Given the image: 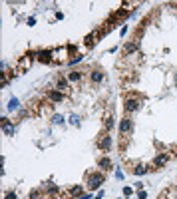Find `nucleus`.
Segmentation results:
<instances>
[{
    "instance_id": "1",
    "label": "nucleus",
    "mask_w": 177,
    "mask_h": 199,
    "mask_svg": "<svg viewBox=\"0 0 177 199\" xmlns=\"http://www.w3.org/2000/svg\"><path fill=\"white\" fill-rule=\"evenodd\" d=\"M101 183H106V177L104 173H98V171H94V173H90L88 175V189L90 191H98Z\"/></svg>"
},
{
    "instance_id": "2",
    "label": "nucleus",
    "mask_w": 177,
    "mask_h": 199,
    "mask_svg": "<svg viewBox=\"0 0 177 199\" xmlns=\"http://www.w3.org/2000/svg\"><path fill=\"white\" fill-rule=\"evenodd\" d=\"M120 133H121V142H123V137H130L133 133V120L130 116L120 120Z\"/></svg>"
},
{
    "instance_id": "3",
    "label": "nucleus",
    "mask_w": 177,
    "mask_h": 199,
    "mask_svg": "<svg viewBox=\"0 0 177 199\" xmlns=\"http://www.w3.org/2000/svg\"><path fill=\"white\" fill-rule=\"evenodd\" d=\"M141 100L139 98H127L125 102H123V110L127 112V114H135V112L141 110Z\"/></svg>"
},
{
    "instance_id": "4",
    "label": "nucleus",
    "mask_w": 177,
    "mask_h": 199,
    "mask_svg": "<svg viewBox=\"0 0 177 199\" xmlns=\"http://www.w3.org/2000/svg\"><path fill=\"white\" fill-rule=\"evenodd\" d=\"M36 60H38V62H44V64H50L52 60H54L52 50H38V52H36Z\"/></svg>"
},
{
    "instance_id": "5",
    "label": "nucleus",
    "mask_w": 177,
    "mask_h": 199,
    "mask_svg": "<svg viewBox=\"0 0 177 199\" xmlns=\"http://www.w3.org/2000/svg\"><path fill=\"white\" fill-rule=\"evenodd\" d=\"M42 191H44L46 195H56V193H60V187L56 183H52V181H46V183L42 185Z\"/></svg>"
},
{
    "instance_id": "6",
    "label": "nucleus",
    "mask_w": 177,
    "mask_h": 199,
    "mask_svg": "<svg viewBox=\"0 0 177 199\" xmlns=\"http://www.w3.org/2000/svg\"><path fill=\"white\" fill-rule=\"evenodd\" d=\"M98 147L101 149V152H108V149L111 147V137L110 136H101V139L98 142Z\"/></svg>"
},
{
    "instance_id": "7",
    "label": "nucleus",
    "mask_w": 177,
    "mask_h": 199,
    "mask_svg": "<svg viewBox=\"0 0 177 199\" xmlns=\"http://www.w3.org/2000/svg\"><path fill=\"white\" fill-rule=\"evenodd\" d=\"M104 72H101V70H94V72H90V80H92L94 84H101L104 82Z\"/></svg>"
},
{
    "instance_id": "8",
    "label": "nucleus",
    "mask_w": 177,
    "mask_h": 199,
    "mask_svg": "<svg viewBox=\"0 0 177 199\" xmlns=\"http://www.w3.org/2000/svg\"><path fill=\"white\" fill-rule=\"evenodd\" d=\"M48 100L54 102V104H58V102L64 100V94L60 92V90H52V92H48Z\"/></svg>"
},
{
    "instance_id": "9",
    "label": "nucleus",
    "mask_w": 177,
    "mask_h": 199,
    "mask_svg": "<svg viewBox=\"0 0 177 199\" xmlns=\"http://www.w3.org/2000/svg\"><path fill=\"white\" fill-rule=\"evenodd\" d=\"M169 161V155H165V153H161V155H157V157L153 159V165H155V169L157 167H163L165 163Z\"/></svg>"
},
{
    "instance_id": "10",
    "label": "nucleus",
    "mask_w": 177,
    "mask_h": 199,
    "mask_svg": "<svg viewBox=\"0 0 177 199\" xmlns=\"http://www.w3.org/2000/svg\"><path fill=\"white\" fill-rule=\"evenodd\" d=\"M137 50H139V44H137V42H130V44L123 46V52H125V54H133V52H137Z\"/></svg>"
},
{
    "instance_id": "11",
    "label": "nucleus",
    "mask_w": 177,
    "mask_h": 199,
    "mask_svg": "<svg viewBox=\"0 0 177 199\" xmlns=\"http://www.w3.org/2000/svg\"><path fill=\"white\" fill-rule=\"evenodd\" d=\"M30 64H32V54H26V56L20 60V66L18 70H24V68H30Z\"/></svg>"
},
{
    "instance_id": "12",
    "label": "nucleus",
    "mask_w": 177,
    "mask_h": 199,
    "mask_svg": "<svg viewBox=\"0 0 177 199\" xmlns=\"http://www.w3.org/2000/svg\"><path fill=\"white\" fill-rule=\"evenodd\" d=\"M2 126H4V133L6 136H14V126H10L6 117H2Z\"/></svg>"
},
{
    "instance_id": "13",
    "label": "nucleus",
    "mask_w": 177,
    "mask_h": 199,
    "mask_svg": "<svg viewBox=\"0 0 177 199\" xmlns=\"http://www.w3.org/2000/svg\"><path fill=\"white\" fill-rule=\"evenodd\" d=\"M98 34H100V32H92V34L86 36V46H94L96 42H98V40H96V38H98Z\"/></svg>"
},
{
    "instance_id": "14",
    "label": "nucleus",
    "mask_w": 177,
    "mask_h": 199,
    "mask_svg": "<svg viewBox=\"0 0 177 199\" xmlns=\"http://www.w3.org/2000/svg\"><path fill=\"white\" fill-rule=\"evenodd\" d=\"M98 165L101 169H111V159L110 157H101L100 161H98Z\"/></svg>"
},
{
    "instance_id": "15",
    "label": "nucleus",
    "mask_w": 177,
    "mask_h": 199,
    "mask_svg": "<svg viewBox=\"0 0 177 199\" xmlns=\"http://www.w3.org/2000/svg\"><path fill=\"white\" fill-rule=\"evenodd\" d=\"M68 80H70V82H80V80H82V72H70Z\"/></svg>"
},
{
    "instance_id": "16",
    "label": "nucleus",
    "mask_w": 177,
    "mask_h": 199,
    "mask_svg": "<svg viewBox=\"0 0 177 199\" xmlns=\"http://www.w3.org/2000/svg\"><path fill=\"white\" fill-rule=\"evenodd\" d=\"M58 90H60V92H64V90H68V80L66 78H58Z\"/></svg>"
},
{
    "instance_id": "17",
    "label": "nucleus",
    "mask_w": 177,
    "mask_h": 199,
    "mask_svg": "<svg viewBox=\"0 0 177 199\" xmlns=\"http://www.w3.org/2000/svg\"><path fill=\"white\" fill-rule=\"evenodd\" d=\"M82 187L80 185H76V187H70V195H74V197H82Z\"/></svg>"
},
{
    "instance_id": "18",
    "label": "nucleus",
    "mask_w": 177,
    "mask_h": 199,
    "mask_svg": "<svg viewBox=\"0 0 177 199\" xmlns=\"http://www.w3.org/2000/svg\"><path fill=\"white\" fill-rule=\"evenodd\" d=\"M149 171V167H145V165H137L135 169H133V173L135 175H143V173H147Z\"/></svg>"
},
{
    "instance_id": "19",
    "label": "nucleus",
    "mask_w": 177,
    "mask_h": 199,
    "mask_svg": "<svg viewBox=\"0 0 177 199\" xmlns=\"http://www.w3.org/2000/svg\"><path fill=\"white\" fill-rule=\"evenodd\" d=\"M18 104H20V102H18V100H16V98H12V100H10V102H8V110H10V112H14V110H18Z\"/></svg>"
},
{
    "instance_id": "20",
    "label": "nucleus",
    "mask_w": 177,
    "mask_h": 199,
    "mask_svg": "<svg viewBox=\"0 0 177 199\" xmlns=\"http://www.w3.org/2000/svg\"><path fill=\"white\" fill-rule=\"evenodd\" d=\"M28 197L30 199H42V189H32Z\"/></svg>"
},
{
    "instance_id": "21",
    "label": "nucleus",
    "mask_w": 177,
    "mask_h": 199,
    "mask_svg": "<svg viewBox=\"0 0 177 199\" xmlns=\"http://www.w3.org/2000/svg\"><path fill=\"white\" fill-rule=\"evenodd\" d=\"M104 126H106V130H111V127H114V117H111V116H108V117H106V122H104Z\"/></svg>"
},
{
    "instance_id": "22",
    "label": "nucleus",
    "mask_w": 177,
    "mask_h": 199,
    "mask_svg": "<svg viewBox=\"0 0 177 199\" xmlns=\"http://www.w3.org/2000/svg\"><path fill=\"white\" fill-rule=\"evenodd\" d=\"M70 123H72V126H80V116H70Z\"/></svg>"
},
{
    "instance_id": "23",
    "label": "nucleus",
    "mask_w": 177,
    "mask_h": 199,
    "mask_svg": "<svg viewBox=\"0 0 177 199\" xmlns=\"http://www.w3.org/2000/svg\"><path fill=\"white\" fill-rule=\"evenodd\" d=\"M52 122H54L56 126H62V123H64V117H62V116H54V120H52Z\"/></svg>"
},
{
    "instance_id": "24",
    "label": "nucleus",
    "mask_w": 177,
    "mask_h": 199,
    "mask_svg": "<svg viewBox=\"0 0 177 199\" xmlns=\"http://www.w3.org/2000/svg\"><path fill=\"white\" fill-rule=\"evenodd\" d=\"M4 199H18V197H16V193L12 191V193H6V195H4Z\"/></svg>"
},
{
    "instance_id": "25",
    "label": "nucleus",
    "mask_w": 177,
    "mask_h": 199,
    "mask_svg": "<svg viewBox=\"0 0 177 199\" xmlns=\"http://www.w3.org/2000/svg\"><path fill=\"white\" fill-rule=\"evenodd\" d=\"M145 197H147L145 191H137V199H145Z\"/></svg>"
},
{
    "instance_id": "26",
    "label": "nucleus",
    "mask_w": 177,
    "mask_h": 199,
    "mask_svg": "<svg viewBox=\"0 0 177 199\" xmlns=\"http://www.w3.org/2000/svg\"><path fill=\"white\" fill-rule=\"evenodd\" d=\"M123 193H125V195H131L133 191H131V187H123Z\"/></svg>"
},
{
    "instance_id": "27",
    "label": "nucleus",
    "mask_w": 177,
    "mask_h": 199,
    "mask_svg": "<svg viewBox=\"0 0 177 199\" xmlns=\"http://www.w3.org/2000/svg\"><path fill=\"white\" fill-rule=\"evenodd\" d=\"M116 177H117V179H123V173H121V171H120V169H117V171H116Z\"/></svg>"
},
{
    "instance_id": "28",
    "label": "nucleus",
    "mask_w": 177,
    "mask_h": 199,
    "mask_svg": "<svg viewBox=\"0 0 177 199\" xmlns=\"http://www.w3.org/2000/svg\"><path fill=\"white\" fill-rule=\"evenodd\" d=\"M104 197V191H98V195H96V199H101Z\"/></svg>"
}]
</instances>
